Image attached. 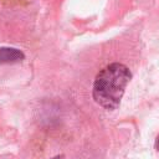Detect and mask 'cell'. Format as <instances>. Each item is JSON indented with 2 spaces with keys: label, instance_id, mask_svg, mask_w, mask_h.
Listing matches in <instances>:
<instances>
[{
  "label": "cell",
  "instance_id": "6da1fadb",
  "mask_svg": "<svg viewBox=\"0 0 159 159\" xmlns=\"http://www.w3.org/2000/svg\"><path fill=\"white\" fill-rule=\"evenodd\" d=\"M132 78V73L123 63H111L96 76L93 83V98L106 109H116L122 99L124 89Z\"/></svg>",
  "mask_w": 159,
  "mask_h": 159
},
{
  "label": "cell",
  "instance_id": "7a4b0ae2",
  "mask_svg": "<svg viewBox=\"0 0 159 159\" xmlns=\"http://www.w3.org/2000/svg\"><path fill=\"white\" fill-rule=\"evenodd\" d=\"M25 55L12 47H0V63H16L22 61Z\"/></svg>",
  "mask_w": 159,
  "mask_h": 159
},
{
  "label": "cell",
  "instance_id": "3957f363",
  "mask_svg": "<svg viewBox=\"0 0 159 159\" xmlns=\"http://www.w3.org/2000/svg\"><path fill=\"white\" fill-rule=\"evenodd\" d=\"M155 147H157V149L159 150V137L157 138V143H155Z\"/></svg>",
  "mask_w": 159,
  "mask_h": 159
}]
</instances>
